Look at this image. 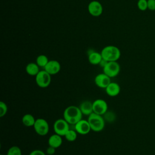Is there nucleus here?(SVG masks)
<instances>
[{
  "label": "nucleus",
  "instance_id": "f257e3e1",
  "mask_svg": "<svg viewBox=\"0 0 155 155\" xmlns=\"http://www.w3.org/2000/svg\"><path fill=\"white\" fill-rule=\"evenodd\" d=\"M82 113L79 108L74 105H70L67 107L64 111V119L70 125H75L78 121L82 119Z\"/></svg>",
  "mask_w": 155,
  "mask_h": 155
},
{
  "label": "nucleus",
  "instance_id": "f03ea898",
  "mask_svg": "<svg viewBox=\"0 0 155 155\" xmlns=\"http://www.w3.org/2000/svg\"><path fill=\"white\" fill-rule=\"evenodd\" d=\"M102 59L107 62L117 61L120 57L119 48L114 45H107L104 47L101 52Z\"/></svg>",
  "mask_w": 155,
  "mask_h": 155
},
{
  "label": "nucleus",
  "instance_id": "7ed1b4c3",
  "mask_svg": "<svg viewBox=\"0 0 155 155\" xmlns=\"http://www.w3.org/2000/svg\"><path fill=\"white\" fill-rule=\"evenodd\" d=\"M87 120L92 131L99 132L104 130L105 127V119L102 115L92 113L88 116Z\"/></svg>",
  "mask_w": 155,
  "mask_h": 155
},
{
  "label": "nucleus",
  "instance_id": "20e7f679",
  "mask_svg": "<svg viewBox=\"0 0 155 155\" xmlns=\"http://www.w3.org/2000/svg\"><path fill=\"white\" fill-rule=\"evenodd\" d=\"M51 74L45 70H40L35 76V81L37 85L41 88H47L51 83Z\"/></svg>",
  "mask_w": 155,
  "mask_h": 155
},
{
  "label": "nucleus",
  "instance_id": "39448f33",
  "mask_svg": "<svg viewBox=\"0 0 155 155\" xmlns=\"http://www.w3.org/2000/svg\"><path fill=\"white\" fill-rule=\"evenodd\" d=\"M120 70L119 64L117 61L108 62L103 68V73L108 76L110 78L117 76Z\"/></svg>",
  "mask_w": 155,
  "mask_h": 155
},
{
  "label": "nucleus",
  "instance_id": "423d86ee",
  "mask_svg": "<svg viewBox=\"0 0 155 155\" xmlns=\"http://www.w3.org/2000/svg\"><path fill=\"white\" fill-rule=\"evenodd\" d=\"M35 132L39 136H45L49 131V124L48 122L43 118H38L36 119L33 126Z\"/></svg>",
  "mask_w": 155,
  "mask_h": 155
},
{
  "label": "nucleus",
  "instance_id": "0eeeda50",
  "mask_svg": "<svg viewBox=\"0 0 155 155\" xmlns=\"http://www.w3.org/2000/svg\"><path fill=\"white\" fill-rule=\"evenodd\" d=\"M69 124L64 119H57L53 124L54 133L61 136H64L67 132L70 130Z\"/></svg>",
  "mask_w": 155,
  "mask_h": 155
},
{
  "label": "nucleus",
  "instance_id": "6e6552de",
  "mask_svg": "<svg viewBox=\"0 0 155 155\" xmlns=\"http://www.w3.org/2000/svg\"><path fill=\"white\" fill-rule=\"evenodd\" d=\"M93 113L102 116L108 110L107 102L102 99H96L93 102Z\"/></svg>",
  "mask_w": 155,
  "mask_h": 155
},
{
  "label": "nucleus",
  "instance_id": "1a4fd4ad",
  "mask_svg": "<svg viewBox=\"0 0 155 155\" xmlns=\"http://www.w3.org/2000/svg\"><path fill=\"white\" fill-rule=\"evenodd\" d=\"M88 11L92 16L98 17L102 14V5L97 1H92L88 5Z\"/></svg>",
  "mask_w": 155,
  "mask_h": 155
},
{
  "label": "nucleus",
  "instance_id": "9d476101",
  "mask_svg": "<svg viewBox=\"0 0 155 155\" xmlns=\"http://www.w3.org/2000/svg\"><path fill=\"white\" fill-rule=\"evenodd\" d=\"M74 125V130L81 135H86L91 130L90 125L87 120L81 119Z\"/></svg>",
  "mask_w": 155,
  "mask_h": 155
},
{
  "label": "nucleus",
  "instance_id": "9b49d317",
  "mask_svg": "<svg viewBox=\"0 0 155 155\" xmlns=\"http://www.w3.org/2000/svg\"><path fill=\"white\" fill-rule=\"evenodd\" d=\"M111 78L104 73L97 74L94 78V83L96 86L101 88H105L111 82Z\"/></svg>",
  "mask_w": 155,
  "mask_h": 155
},
{
  "label": "nucleus",
  "instance_id": "f8f14e48",
  "mask_svg": "<svg viewBox=\"0 0 155 155\" xmlns=\"http://www.w3.org/2000/svg\"><path fill=\"white\" fill-rule=\"evenodd\" d=\"M47 72L51 75H54L58 73L61 70V64L56 60H49L47 64L44 67Z\"/></svg>",
  "mask_w": 155,
  "mask_h": 155
},
{
  "label": "nucleus",
  "instance_id": "ddd939ff",
  "mask_svg": "<svg viewBox=\"0 0 155 155\" xmlns=\"http://www.w3.org/2000/svg\"><path fill=\"white\" fill-rule=\"evenodd\" d=\"M105 92L110 97H115L120 92V85L114 82H111L105 88Z\"/></svg>",
  "mask_w": 155,
  "mask_h": 155
},
{
  "label": "nucleus",
  "instance_id": "4468645a",
  "mask_svg": "<svg viewBox=\"0 0 155 155\" xmlns=\"http://www.w3.org/2000/svg\"><path fill=\"white\" fill-rule=\"evenodd\" d=\"M79 108L83 115L89 116L93 113V102L90 101H84L79 105Z\"/></svg>",
  "mask_w": 155,
  "mask_h": 155
},
{
  "label": "nucleus",
  "instance_id": "2eb2a0df",
  "mask_svg": "<svg viewBox=\"0 0 155 155\" xmlns=\"http://www.w3.org/2000/svg\"><path fill=\"white\" fill-rule=\"evenodd\" d=\"M48 145L53 148H59L62 143V136L58 134H53L51 135L48 140Z\"/></svg>",
  "mask_w": 155,
  "mask_h": 155
},
{
  "label": "nucleus",
  "instance_id": "dca6fc26",
  "mask_svg": "<svg viewBox=\"0 0 155 155\" xmlns=\"http://www.w3.org/2000/svg\"><path fill=\"white\" fill-rule=\"evenodd\" d=\"M88 59L89 62L92 65H99L102 60V57L101 53L92 51L88 54Z\"/></svg>",
  "mask_w": 155,
  "mask_h": 155
},
{
  "label": "nucleus",
  "instance_id": "f3484780",
  "mask_svg": "<svg viewBox=\"0 0 155 155\" xmlns=\"http://www.w3.org/2000/svg\"><path fill=\"white\" fill-rule=\"evenodd\" d=\"M25 71L28 75L32 76H36V74L40 71L39 67L36 63L30 62L26 65Z\"/></svg>",
  "mask_w": 155,
  "mask_h": 155
},
{
  "label": "nucleus",
  "instance_id": "a211bd4d",
  "mask_svg": "<svg viewBox=\"0 0 155 155\" xmlns=\"http://www.w3.org/2000/svg\"><path fill=\"white\" fill-rule=\"evenodd\" d=\"M35 121L36 119L31 114H25L22 118V122L26 127H33Z\"/></svg>",
  "mask_w": 155,
  "mask_h": 155
},
{
  "label": "nucleus",
  "instance_id": "6ab92c4d",
  "mask_svg": "<svg viewBox=\"0 0 155 155\" xmlns=\"http://www.w3.org/2000/svg\"><path fill=\"white\" fill-rule=\"evenodd\" d=\"M48 61L49 60L47 56L44 54H40L37 57L36 60V63L38 65L39 67H42L44 68V67L47 64Z\"/></svg>",
  "mask_w": 155,
  "mask_h": 155
},
{
  "label": "nucleus",
  "instance_id": "aec40b11",
  "mask_svg": "<svg viewBox=\"0 0 155 155\" xmlns=\"http://www.w3.org/2000/svg\"><path fill=\"white\" fill-rule=\"evenodd\" d=\"M77 136H78V133L75 130H73L70 129L65 134L64 137L69 142H73L77 139Z\"/></svg>",
  "mask_w": 155,
  "mask_h": 155
},
{
  "label": "nucleus",
  "instance_id": "412c9836",
  "mask_svg": "<svg viewBox=\"0 0 155 155\" xmlns=\"http://www.w3.org/2000/svg\"><path fill=\"white\" fill-rule=\"evenodd\" d=\"M7 155H22V151L19 147L12 146L8 150Z\"/></svg>",
  "mask_w": 155,
  "mask_h": 155
},
{
  "label": "nucleus",
  "instance_id": "4be33fe9",
  "mask_svg": "<svg viewBox=\"0 0 155 155\" xmlns=\"http://www.w3.org/2000/svg\"><path fill=\"white\" fill-rule=\"evenodd\" d=\"M137 5L140 11H145L148 9L147 0H138Z\"/></svg>",
  "mask_w": 155,
  "mask_h": 155
},
{
  "label": "nucleus",
  "instance_id": "5701e85b",
  "mask_svg": "<svg viewBox=\"0 0 155 155\" xmlns=\"http://www.w3.org/2000/svg\"><path fill=\"white\" fill-rule=\"evenodd\" d=\"M7 110H8V108H7V104L4 102L1 101L0 102V117H2L4 116L7 114Z\"/></svg>",
  "mask_w": 155,
  "mask_h": 155
},
{
  "label": "nucleus",
  "instance_id": "b1692460",
  "mask_svg": "<svg viewBox=\"0 0 155 155\" xmlns=\"http://www.w3.org/2000/svg\"><path fill=\"white\" fill-rule=\"evenodd\" d=\"M148 9L150 11H155V0H147Z\"/></svg>",
  "mask_w": 155,
  "mask_h": 155
},
{
  "label": "nucleus",
  "instance_id": "393cba45",
  "mask_svg": "<svg viewBox=\"0 0 155 155\" xmlns=\"http://www.w3.org/2000/svg\"><path fill=\"white\" fill-rule=\"evenodd\" d=\"M104 115L105 116V118H106V120H107L108 122H111L114 119V114L113 113L107 111Z\"/></svg>",
  "mask_w": 155,
  "mask_h": 155
},
{
  "label": "nucleus",
  "instance_id": "a878e982",
  "mask_svg": "<svg viewBox=\"0 0 155 155\" xmlns=\"http://www.w3.org/2000/svg\"><path fill=\"white\" fill-rule=\"evenodd\" d=\"M29 155H46L45 153H44V151H42V150H35L33 151H32Z\"/></svg>",
  "mask_w": 155,
  "mask_h": 155
},
{
  "label": "nucleus",
  "instance_id": "bb28decb",
  "mask_svg": "<svg viewBox=\"0 0 155 155\" xmlns=\"http://www.w3.org/2000/svg\"><path fill=\"white\" fill-rule=\"evenodd\" d=\"M55 150H56L55 148H53V147H52L49 146V147L47 148V150H46V152H47V153L48 154H49V155H53V154H54V153H55Z\"/></svg>",
  "mask_w": 155,
  "mask_h": 155
},
{
  "label": "nucleus",
  "instance_id": "cd10ccee",
  "mask_svg": "<svg viewBox=\"0 0 155 155\" xmlns=\"http://www.w3.org/2000/svg\"><path fill=\"white\" fill-rule=\"evenodd\" d=\"M107 62H107V61H105V60H104V59H102V60L101 61V62H100V64H99V65H100L101 67L104 68V67L105 66V65L107 64Z\"/></svg>",
  "mask_w": 155,
  "mask_h": 155
},
{
  "label": "nucleus",
  "instance_id": "c85d7f7f",
  "mask_svg": "<svg viewBox=\"0 0 155 155\" xmlns=\"http://www.w3.org/2000/svg\"><path fill=\"white\" fill-rule=\"evenodd\" d=\"M1 155H4V154H1Z\"/></svg>",
  "mask_w": 155,
  "mask_h": 155
}]
</instances>
